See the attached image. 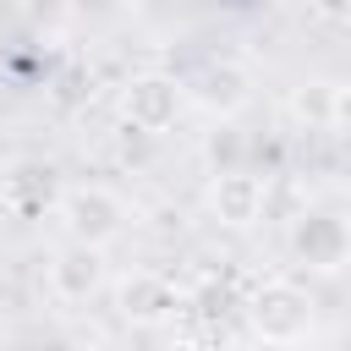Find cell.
Listing matches in <instances>:
<instances>
[{
	"instance_id": "obj_6",
	"label": "cell",
	"mask_w": 351,
	"mask_h": 351,
	"mask_svg": "<svg viewBox=\"0 0 351 351\" xmlns=\"http://www.w3.org/2000/svg\"><path fill=\"white\" fill-rule=\"evenodd\" d=\"M181 88H186V104L208 110L214 121H230V115H241V110L252 104V71H247L241 60H208V66H197Z\"/></svg>"
},
{
	"instance_id": "obj_2",
	"label": "cell",
	"mask_w": 351,
	"mask_h": 351,
	"mask_svg": "<svg viewBox=\"0 0 351 351\" xmlns=\"http://www.w3.org/2000/svg\"><path fill=\"white\" fill-rule=\"evenodd\" d=\"M55 214H60L66 236H71V241H88V247L121 241V230H126V219H132L126 197H121L115 186H104V181H77V186H66L60 203H55Z\"/></svg>"
},
{
	"instance_id": "obj_5",
	"label": "cell",
	"mask_w": 351,
	"mask_h": 351,
	"mask_svg": "<svg viewBox=\"0 0 351 351\" xmlns=\"http://www.w3.org/2000/svg\"><path fill=\"white\" fill-rule=\"evenodd\" d=\"M291 252L307 274H340L346 258H351V230L335 208H307L291 225Z\"/></svg>"
},
{
	"instance_id": "obj_3",
	"label": "cell",
	"mask_w": 351,
	"mask_h": 351,
	"mask_svg": "<svg viewBox=\"0 0 351 351\" xmlns=\"http://www.w3.org/2000/svg\"><path fill=\"white\" fill-rule=\"evenodd\" d=\"M181 110H186V88L170 71H137L121 88V121L143 137H165L181 121Z\"/></svg>"
},
{
	"instance_id": "obj_7",
	"label": "cell",
	"mask_w": 351,
	"mask_h": 351,
	"mask_svg": "<svg viewBox=\"0 0 351 351\" xmlns=\"http://www.w3.org/2000/svg\"><path fill=\"white\" fill-rule=\"evenodd\" d=\"M115 313H121V324H132V329H159L165 318L181 313V291H176V280H165L159 269H132V274H121V285H115Z\"/></svg>"
},
{
	"instance_id": "obj_8",
	"label": "cell",
	"mask_w": 351,
	"mask_h": 351,
	"mask_svg": "<svg viewBox=\"0 0 351 351\" xmlns=\"http://www.w3.org/2000/svg\"><path fill=\"white\" fill-rule=\"evenodd\" d=\"M49 296L66 302V307H82L104 291V247H88V241H66L55 258H49Z\"/></svg>"
},
{
	"instance_id": "obj_9",
	"label": "cell",
	"mask_w": 351,
	"mask_h": 351,
	"mask_svg": "<svg viewBox=\"0 0 351 351\" xmlns=\"http://www.w3.org/2000/svg\"><path fill=\"white\" fill-rule=\"evenodd\" d=\"M291 115H296L307 132H340V126H346V82H335V77L302 82V88L291 93Z\"/></svg>"
},
{
	"instance_id": "obj_10",
	"label": "cell",
	"mask_w": 351,
	"mask_h": 351,
	"mask_svg": "<svg viewBox=\"0 0 351 351\" xmlns=\"http://www.w3.org/2000/svg\"><path fill=\"white\" fill-rule=\"evenodd\" d=\"M280 5H313V0H280Z\"/></svg>"
},
{
	"instance_id": "obj_4",
	"label": "cell",
	"mask_w": 351,
	"mask_h": 351,
	"mask_svg": "<svg viewBox=\"0 0 351 351\" xmlns=\"http://www.w3.org/2000/svg\"><path fill=\"white\" fill-rule=\"evenodd\" d=\"M269 208V181L247 165H219L208 181V214L225 230H252Z\"/></svg>"
},
{
	"instance_id": "obj_1",
	"label": "cell",
	"mask_w": 351,
	"mask_h": 351,
	"mask_svg": "<svg viewBox=\"0 0 351 351\" xmlns=\"http://www.w3.org/2000/svg\"><path fill=\"white\" fill-rule=\"evenodd\" d=\"M318 324V302L296 280H263L247 296V335L263 346H302Z\"/></svg>"
}]
</instances>
